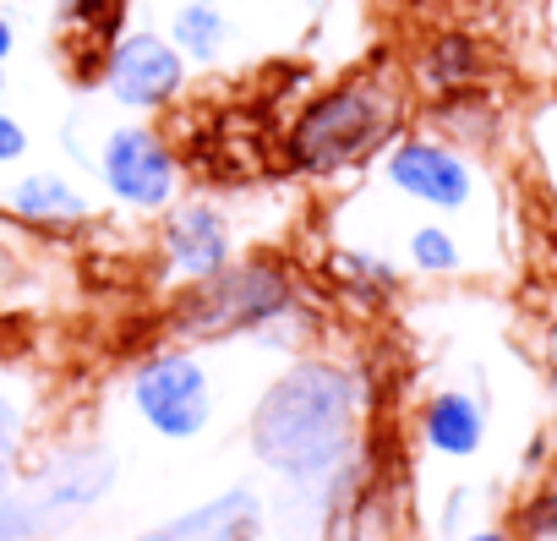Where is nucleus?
<instances>
[{
  "label": "nucleus",
  "mask_w": 557,
  "mask_h": 541,
  "mask_svg": "<svg viewBox=\"0 0 557 541\" xmlns=\"http://www.w3.org/2000/svg\"><path fill=\"white\" fill-rule=\"evenodd\" d=\"M361 421L367 378L334 356H296L257 394L246 416V448L273 481L296 492H323L356 459Z\"/></svg>",
  "instance_id": "obj_1"
},
{
  "label": "nucleus",
  "mask_w": 557,
  "mask_h": 541,
  "mask_svg": "<svg viewBox=\"0 0 557 541\" xmlns=\"http://www.w3.org/2000/svg\"><path fill=\"white\" fill-rule=\"evenodd\" d=\"M399 126V94L383 77H350L307 99L285 132V159L301 175H339L388 148Z\"/></svg>",
  "instance_id": "obj_2"
},
{
  "label": "nucleus",
  "mask_w": 557,
  "mask_h": 541,
  "mask_svg": "<svg viewBox=\"0 0 557 541\" xmlns=\"http://www.w3.org/2000/svg\"><path fill=\"white\" fill-rule=\"evenodd\" d=\"M290 312H296V280L285 274V262H273V257L235 262L230 257L219 274H208L186 291L170 329L181 340H235V334H262Z\"/></svg>",
  "instance_id": "obj_3"
},
{
  "label": "nucleus",
  "mask_w": 557,
  "mask_h": 541,
  "mask_svg": "<svg viewBox=\"0 0 557 541\" xmlns=\"http://www.w3.org/2000/svg\"><path fill=\"white\" fill-rule=\"evenodd\" d=\"M132 416L164 443H197L213 427V372L197 351H153L126 378Z\"/></svg>",
  "instance_id": "obj_4"
},
{
  "label": "nucleus",
  "mask_w": 557,
  "mask_h": 541,
  "mask_svg": "<svg viewBox=\"0 0 557 541\" xmlns=\"http://www.w3.org/2000/svg\"><path fill=\"white\" fill-rule=\"evenodd\" d=\"M121 481V459L110 443L94 438H72L39 454V465H28V476H17V487L34 497V508L45 514V530L61 536L77 519H88Z\"/></svg>",
  "instance_id": "obj_5"
},
{
  "label": "nucleus",
  "mask_w": 557,
  "mask_h": 541,
  "mask_svg": "<svg viewBox=\"0 0 557 541\" xmlns=\"http://www.w3.org/2000/svg\"><path fill=\"white\" fill-rule=\"evenodd\" d=\"M104 192L132 213H164L181 186V164L153 126H115L99 148Z\"/></svg>",
  "instance_id": "obj_6"
},
{
  "label": "nucleus",
  "mask_w": 557,
  "mask_h": 541,
  "mask_svg": "<svg viewBox=\"0 0 557 541\" xmlns=\"http://www.w3.org/2000/svg\"><path fill=\"white\" fill-rule=\"evenodd\" d=\"M99 83H104V94H110L121 110L148 115V110L175 104V94L186 88V56L170 45V34L132 28V34H121V39L104 50Z\"/></svg>",
  "instance_id": "obj_7"
},
{
  "label": "nucleus",
  "mask_w": 557,
  "mask_h": 541,
  "mask_svg": "<svg viewBox=\"0 0 557 541\" xmlns=\"http://www.w3.org/2000/svg\"><path fill=\"white\" fill-rule=\"evenodd\" d=\"M383 181L437 213H459L475 197V164L443 137H399L383 148Z\"/></svg>",
  "instance_id": "obj_8"
},
{
  "label": "nucleus",
  "mask_w": 557,
  "mask_h": 541,
  "mask_svg": "<svg viewBox=\"0 0 557 541\" xmlns=\"http://www.w3.org/2000/svg\"><path fill=\"white\" fill-rule=\"evenodd\" d=\"M159 251H164V268L175 280L197 285L235 257V235L213 202H170L164 224H159Z\"/></svg>",
  "instance_id": "obj_9"
},
{
  "label": "nucleus",
  "mask_w": 557,
  "mask_h": 541,
  "mask_svg": "<svg viewBox=\"0 0 557 541\" xmlns=\"http://www.w3.org/2000/svg\"><path fill=\"white\" fill-rule=\"evenodd\" d=\"M257 530H262L257 487H224V492L137 530V541H257Z\"/></svg>",
  "instance_id": "obj_10"
},
{
  "label": "nucleus",
  "mask_w": 557,
  "mask_h": 541,
  "mask_svg": "<svg viewBox=\"0 0 557 541\" xmlns=\"http://www.w3.org/2000/svg\"><path fill=\"white\" fill-rule=\"evenodd\" d=\"M421 443L437 459H475L486 448V399L470 389H437L421 405Z\"/></svg>",
  "instance_id": "obj_11"
},
{
  "label": "nucleus",
  "mask_w": 557,
  "mask_h": 541,
  "mask_svg": "<svg viewBox=\"0 0 557 541\" xmlns=\"http://www.w3.org/2000/svg\"><path fill=\"white\" fill-rule=\"evenodd\" d=\"M481 72H486V50H481V39L465 34V28L432 34V39L421 45V56H416V77H421V88L437 94V99L470 94V88L481 83Z\"/></svg>",
  "instance_id": "obj_12"
},
{
  "label": "nucleus",
  "mask_w": 557,
  "mask_h": 541,
  "mask_svg": "<svg viewBox=\"0 0 557 541\" xmlns=\"http://www.w3.org/2000/svg\"><path fill=\"white\" fill-rule=\"evenodd\" d=\"M7 202L17 219H28V224H83L88 213H94V202L66 181V175H55V170H34V175H23V181H12L7 186Z\"/></svg>",
  "instance_id": "obj_13"
},
{
  "label": "nucleus",
  "mask_w": 557,
  "mask_h": 541,
  "mask_svg": "<svg viewBox=\"0 0 557 541\" xmlns=\"http://www.w3.org/2000/svg\"><path fill=\"white\" fill-rule=\"evenodd\" d=\"M230 17L213 7V0H186V7L170 12V45L186 56V61H219L224 45H230Z\"/></svg>",
  "instance_id": "obj_14"
},
{
  "label": "nucleus",
  "mask_w": 557,
  "mask_h": 541,
  "mask_svg": "<svg viewBox=\"0 0 557 541\" xmlns=\"http://www.w3.org/2000/svg\"><path fill=\"white\" fill-rule=\"evenodd\" d=\"M329 268H334V280L345 285V296H356V302H394V291H399V268L388 262V257H377V251H334L329 257Z\"/></svg>",
  "instance_id": "obj_15"
},
{
  "label": "nucleus",
  "mask_w": 557,
  "mask_h": 541,
  "mask_svg": "<svg viewBox=\"0 0 557 541\" xmlns=\"http://www.w3.org/2000/svg\"><path fill=\"white\" fill-rule=\"evenodd\" d=\"M410 268L416 274H459L465 268V251H459V241H454V230H443V224H416L410 230Z\"/></svg>",
  "instance_id": "obj_16"
},
{
  "label": "nucleus",
  "mask_w": 557,
  "mask_h": 541,
  "mask_svg": "<svg viewBox=\"0 0 557 541\" xmlns=\"http://www.w3.org/2000/svg\"><path fill=\"white\" fill-rule=\"evenodd\" d=\"M0 541H50L45 514L34 508V497L23 487H12L7 497H0Z\"/></svg>",
  "instance_id": "obj_17"
},
{
  "label": "nucleus",
  "mask_w": 557,
  "mask_h": 541,
  "mask_svg": "<svg viewBox=\"0 0 557 541\" xmlns=\"http://www.w3.org/2000/svg\"><path fill=\"white\" fill-rule=\"evenodd\" d=\"M519 525H524V541H557V487L530 492L519 508Z\"/></svg>",
  "instance_id": "obj_18"
},
{
  "label": "nucleus",
  "mask_w": 557,
  "mask_h": 541,
  "mask_svg": "<svg viewBox=\"0 0 557 541\" xmlns=\"http://www.w3.org/2000/svg\"><path fill=\"white\" fill-rule=\"evenodd\" d=\"M23 443H28V410L17 394L0 389V459H23Z\"/></svg>",
  "instance_id": "obj_19"
},
{
  "label": "nucleus",
  "mask_w": 557,
  "mask_h": 541,
  "mask_svg": "<svg viewBox=\"0 0 557 541\" xmlns=\"http://www.w3.org/2000/svg\"><path fill=\"white\" fill-rule=\"evenodd\" d=\"M23 153H28V132H23V121L0 115V164H17Z\"/></svg>",
  "instance_id": "obj_20"
},
{
  "label": "nucleus",
  "mask_w": 557,
  "mask_h": 541,
  "mask_svg": "<svg viewBox=\"0 0 557 541\" xmlns=\"http://www.w3.org/2000/svg\"><path fill=\"white\" fill-rule=\"evenodd\" d=\"M535 137H541V153L552 159V170H557V99L541 110V121H535Z\"/></svg>",
  "instance_id": "obj_21"
},
{
  "label": "nucleus",
  "mask_w": 557,
  "mask_h": 541,
  "mask_svg": "<svg viewBox=\"0 0 557 541\" xmlns=\"http://www.w3.org/2000/svg\"><path fill=\"white\" fill-rule=\"evenodd\" d=\"M465 514H470V492L459 487V492H448V514H443V536H454V541H459V536H465V530H459V525H465Z\"/></svg>",
  "instance_id": "obj_22"
},
{
  "label": "nucleus",
  "mask_w": 557,
  "mask_h": 541,
  "mask_svg": "<svg viewBox=\"0 0 557 541\" xmlns=\"http://www.w3.org/2000/svg\"><path fill=\"white\" fill-rule=\"evenodd\" d=\"M459 541H519L508 525H481V530H465Z\"/></svg>",
  "instance_id": "obj_23"
},
{
  "label": "nucleus",
  "mask_w": 557,
  "mask_h": 541,
  "mask_svg": "<svg viewBox=\"0 0 557 541\" xmlns=\"http://www.w3.org/2000/svg\"><path fill=\"white\" fill-rule=\"evenodd\" d=\"M541 356H546V378H552V389H557V318L546 323V345H541Z\"/></svg>",
  "instance_id": "obj_24"
},
{
  "label": "nucleus",
  "mask_w": 557,
  "mask_h": 541,
  "mask_svg": "<svg viewBox=\"0 0 557 541\" xmlns=\"http://www.w3.org/2000/svg\"><path fill=\"white\" fill-rule=\"evenodd\" d=\"M12 50H17V28H12V17H0V66L12 61Z\"/></svg>",
  "instance_id": "obj_25"
},
{
  "label": "nucleus",
  "mask_w": 557,
  "mask_h": 541,
  "mask_svg": "<svg viewBox=\"0 0 557 541\" xmlns=\"http://www.w3.org/2000/svg\"><path fill=\"white\" fill-rule=\"evenodd\" d=\"M12 487H17V465H12V459H0V497H7Z\"/></svg>",
  "instance_id": "obj_26"
},
{
  "label": "nucleus",
  "mask_w": 557,
  "mask_h": 541,
  "mask_svg": "<svg viewBox=\"0 0 557 541\" xmlns=\"http://www.w3.org/2000/svg\"><path fill=\"white\" fill-rule=\"evenodd\" d=\"M0 99H7V66H0Z\"/></svg>",
  "instance_id": "obj_27"
}]
</instances>
